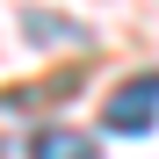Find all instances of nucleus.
I'll list each match as a JSON object with an SVG mask.
<instances>
[{"mask_svg":"<svg viewBox=\"0 0 159 159\" xmlns=\"http://www.w3.org/2000/svg\"><path fill=\"white\" fill-rule=\"evenodd\" d=\"M159 123V72H138L123 80V87L101 101V130H116V138H138V130Z\"/></svg>","mask_w":159,"mask_h":159,"instance_id":"obj_1","label":"nucleus"},{"mask_svg":"<svg viewBox=\"0 0 159 159\" xmlns=\"http://www.w3.org/2000/svg\"><path fill=\"white\" fill-rule=\"evenodd\" d=\"M29 159H101V145L87 138V130H36Z\"/></svg>","mask_w":159,"mask_h":159,"instance_id":"obj_2","label":"nucleus"}]
</instances>
